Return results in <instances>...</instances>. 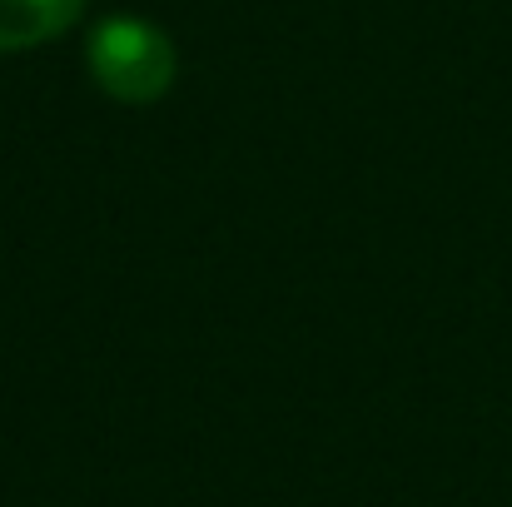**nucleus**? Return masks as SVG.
I'll return each instance as SVG.
<instances>
[{
    "mask_svg": "<svg viewBox=\"0 0 512 507\" xmlns=\"http://www.w3.org/2000/svg\"><path fill=\"white\" fill-rule=\"evenodd\" d=\"M85 65L95 85L120 105H155L174 85V40L140 15H105L85 40Z\"/></svg>",
    "mask_w": 512,
    "mask_h": 507,
    "instance_id": "nucleus-1",
    "label": "nucleus"
},
{
    "mask_svg": "<svg viewBox=\"0 0 512 507\" xmlns=\"http://www.w3.org/2000/svg\"><path fill=\"white\" fill-rule=\"evenodd\" d=\"M85 15V0H0V55L35 50L65 35Z\"/></svg>",
    "mask_w": 512,
    "mask_h": 507,
    "instance_id": "nucleus-2",
    "label": "nucleus"
}]
</instances>
